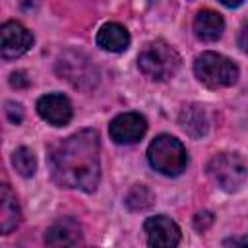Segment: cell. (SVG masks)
Listing matches in <instances>:
<instances>
[{"mask_svg":"<svg viewBox=\"0 0 248 248\" xmlns=\"http://www.w3.org/2000/svg\"><path fill=\"white\" fill-rule=\"evenodd\" d=\"M48 167L56 184L93 192L101 176L99 134L95 130H79L60 140L48 151Z\"/></svg>","mask_w":248,"mask_h":248,"instance_id":"6da1fadb","label":"cell"},{"mask_svg":"<svg viewBox=\"0 0 248 248\" xmlns=\"http://www.w3.org/2000/svg\"><path fill=\"white\" fill-rule=\"evenodd\" d=\"M147 161L157 172L165 176H178L188 165V153L180 140L169 134H161L149 143Z\"/></svg>","mask_w":248,"mask_h":248,"instance_id":"7a4b0ae2","label":"cell"},{"mask_svg":"<svg viewBox=\"0 0 248 248\" xmlns=\"http://www.w3.org/2000/svg\"><path fill=\"white\" fill-rule=\"evenodd\" d=\"M194 74L200 83H203L209 89H221L231 87L238 79V68L236 64L217 52H202L194 60Z\"/></svg>","mask_w":248,"mask_h":248,"instance_id":"3957f363","label":"cell"},{"mask_svg":"<svg viewBox=\"0 0 248 248\" xmlns=\"http://www.w3.org/2000/svg\"><path fill=\"white\" fill-rule=\"evenodd\" d=\"M138 66L147 78L163 81L174 76V72L180 66V56L165 41H153L147 43L138 54Z\"/></svg>","mask_w":248,"mask_h":248,"instance_id":"277c9868","label":"cell"},{"mask_svg":"<svg viewBox=\"0 0 248 248\" xmlns=\"http://www.w3.org/2000/svg\"><path fill=\"white\" fill-rule=\"evenodd\" d=\"M209 178L225 192H236L248 174V167L238 153H219L207 163Z\"/></svg>","mask_w":248,"mask_h":248,"instance_id":"5b68a950","label":"cell"},{"mask_svg":"<svg viewBox=\"0 0 248 248\" xmlns=\"http://www.w3.org/2000/svg\"><path fill=\"white\" fill-rule=\"evenodd\" d=\"M33 45V35L17 21H6L0 27V52L2 58L14 60L25 54Z\"/></svg>","mask_w":248,"mask_h":248,"instance_id":"8992f818","label":"cell"},{"mask_svg":"<svg viewBox=\"0 0 248 248\" xmlns=\"http://www.w3.org/2000/svg\"><path fill=\"white\" fill-rule=\"evenodd\" d=\"M143 232H145L147 244L155 248H172L180 242V229L167 215L149 217L143 223Z\"/></svg>","mask_w":248,"mask_h":248,"instance_id":"52a82bcc","label":"cell"},{"mask_svg":"<svg viewBox=\"0 0 248 248\" xmlns=\"http://www.w3.org/2000/svg\"><path fill=\"white\" fill-rule=\"evenodd\" d=\"M147 130V120L140 112H124L112 118L108 124V134L110 140L116 143H136L138 140L143 138Z\"/></svg>","mask_w":248,"mask_h":248,"instance_id":"ba28073f","label":"cell"},{"mask_svg":"<svg viewBox=\"0 0 248 248\" xmlns=\"http://www.w3.org/2000/svg\"><path fill=\"white\" fill-rule=\"evenodd\" d=\"M37 112L52 126H66L72 120V103L60 93H48L37 101Z\"/></svg>","mask_w":248,"mask_h":248,"instance_id":"9c48e42d","label":"cell"},{"mask_svg":"<svg viewBox=\"0 0 248 248\" xmlns=\"http://www.w3.org/2000/svg\"><path fill=\"white\" fill-rule=\"evenodd\" d=\"M45 242L48 246H56V248L58 246H76L78 242H81V229L74 219L64 217L46 229Z\"/></svg>","mask_w":248,"mask_h":248,"instance_id":"30bf717a","label":"cell"},{"mask_svg":"<svg viewBox=\"0 0 248 248\" xmlns=\"http://www.w3.org/2000/svg\"><path fill=\"white\" fill-rule=\"evenodd\" d=\"M225 31V21L221 17V14L213 12V10H200L194 17V33L198 39L205 41V43H213L217 41Z\"/></svg>","mask_w":248,"mask_h":248,"instance_id":"8fae6325","label":"cell"},{"mask_svg":"<svg viewBox=\"0 0 248 248\" xmlns=\"http://www.w3.org/2000/svg\"><path fill=\"white\" fill-rule=\"evenodd\" d=\"M21 221V211L16 194L10 190L8 184L0 186V231L2 234L12 232Z\"/></svg>","mask_w":248,"mask_h":248,"instance_id":"7c38bea8","label":"cell"},{"mask_svg":"<svg viewBox=\"0 0 248 248\" xmlns=\"http://www.w3.org/2000/svg\"><path fill=\"white\" fill-rule=\"evenodd\" d=\"M97 45L108 52H122L130 45V33L120 23H105L97 33Z\"/></svg>","mask_w":248,"mask_h":248,"instance_id":"4fadbf2b","label":"cell"},{"mask_svg":"<svg viewBox=\"0 0 248 248\" xmlns=\"http://www.w3.org/2000/svg\"><path fill=\"white\" fill-rule=\"evenodd\" d=\"M180 128L192 136V138H202L207 134V128H209V118H207V112L203 107L200 105H190L186 107L182 112H180Z\"/></svg>","mask_w":248,"mask_h":248,"instance_id":"5bb4252c","label":"cell"},{"mask_svg":"<svg viewBox=\"0 0 248 248\" xmlns=\"http://www.w3.org/2000/svg\"><path fill=\"white\" fill-rule=\"evenodd\" d=\"M153 202H155L153 192L143 184L132 186L130 192L126 194V200H124V203H126V207L130 211H145V209H149L153 205Z\"/></svg>","mask_w":248,"mask_h":248,"instance_id":"9a60e30c","label":"cell"},{"mask_svg":"<svg viewBox=\"0 0 248 248\" xmlns=\"http://www.w3.org/2000/svg\"><path fill=\"white\" fill-rule=\"evenodd\" d=\"M12 165H14V169H16L21 176H31V174L35 172V169H37V159H35V155H33L31 149L19 147V149H16L14 155H12Z\"/></svg>","mask_w":248,"mask_h":248,"instance_id":"2e32d148","label":"cell"},{"mask_svg":"<svg viewBox=\"0 0 248 248\" xmlns=\"http://www.w3.org/2000/svg\"><path fill=\"white\" fill-rule=\"evenodd\" d=\"M6 116L12 124H19L23 120V108L17 103H6Z\"/></svg>","mask_w":248,"mask_h":248,"instance_id":"e0dca14e","label":"cell"},{"mask_svg":"<svg viewBox=\"0 0 248 248\" xmlns=\"http://www.w3.org/2000/svg\"><path fill=\"white\" fill-rule=\"evenodd\" d=\"M211 223H213V215H211L209 211H202V213H198V215L194 217V227H196V231H200V232L207 231V229L211 227Z\"/></svg>","mask_w":248,"mask_h":248,"instance_id":"ac0fdd59","label":"cell"},{"mask_svg":"<svg viewBox=\"0 0 248 248\" xmlns=\"http://www.w3.org/2000/svg\"><path fill=\"white\" fill-rule=\"evenodd\" d=\"M10 85L16 87V89H25L29 85V78L23 74V72H14L10 76Z\"/></svg>","mask_w":248,"mask_h":248,"instance_id":"d6986e66","label":"cell"},{"mask_svg":"<svg viewBox=\"0 0 248 248\" xmlns=\"http://www.w3.org/2000/svg\"><path fill=\"white\" fill-rule=\"evenodd\" d=\"M238 46L242 48V52L248 54V23L240 29V35H238Z\"/></svg>","mask_w":248,"mask_h":248,"instance_id":"ffe728a7","label":"cell"},{"mask_svg":"<svg viewBox=\"0 0 248 248\" xmlns=\"http://www.w3.org/2000/svg\"><path fill=\"white\" fill-rule=\"evenodd\" d=\"M223 244L225 246H248V236H244V238H229Z\"/></svg>","mask_w":248,"mask_h":248,"instance_id":"44dd1931","label":"cell"},{"mask_svg":"<svg viewBox=\"0 0 248 248\" xmlns=\"http://www.w3.org/2000/svg\"><path fill=\"white\" fill-rule=\"evenodd\" d=\"M223 6H227V8H236V6H240L244 0H219Z\"/></svg>","mask_w":248,"mask_h":248,"instance_id":"7402d4cb","label":"cell"}]
</instances>
